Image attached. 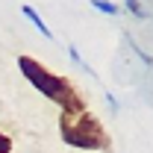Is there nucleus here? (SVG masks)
Masks as SVG:
<instances>
[{"instance_id": "nucleus-7", "label": "nucleus", "mask_w": 153, "mask_h": 153, "mask_svg": "<svg viewBox=\"0 0 153 153\" xmlns=\"http://www.w3.org/2000/svg\"><path fill=\"white\" fill-rule=\"evenodd\" d=\"M0 153H12V138L6 133H0Z\"/></svg>"}, {"instance_id": "nucleus-2", "label": "nucleus", "mask_w": 153, "mask_h": 153, "mask_svg": "<svg viewBox=\"0 0 153 153\" xmlns=\"http://www.w3.org/2000/svg\"><path fill=\"white\" fill-rule=\"evenodd\" d=\"M59 130H62V141L79 147V150H112V138L103 130V124L97 121L91 112L79 115H62L59 118Z\"/></svg>"}, {"instance_id": "nucleus-4", "label": "nucleus", "mask_w": 153, "mask_h": 153, "mask_svg": "<svg viewBox=\"0 0 153 153\" xmlns=\"http://www.w3.org/2000/svg\"><path fill=\"white\" fill-rule=\"evenodd\" d=\"M91 6H94L97 12H103V15H118V6L115 3H106V0H94Z\"/></svg>"}, {"instance_id": "nucleus-5", "label": "nucleus", "mask_w": 153, "mask_h": 153, "mask_svg": "<svg viewBox=\"0 0 153 153\" xmlns=\"http://www.w3.org/2000/svg\"><path fill=\"white\" fill-rule=\"evenodd\" d=\"M68 53H71V59H74V62H76V65H79V68H82V71H85V74H91V76H94V71H91V68H88V65H85V59L79 56V50H76L74 44H71V47H68Z\"/></svg>"}, {"instance_id": "nucleus-3", "label": "nucleus", "mask_w": 153, "mask_h": 153, "mask_svg": "<svg viewBox=\"0 0 153 153\" xmlns=\"http://www.w3.org/2000/svg\"><path fill=\"white\" fill-rule=\"evenodd\" d=\"M21 12H24V18L30 21V24H33V27H36L38 33H41V36H47V38H53V36H50V27H47V24H44V21L38 18V12H36V9H33V6H27V3H24V6H21Z\"/></svg>"}, {"instance_id": "nucleus-1", "label": "nucleus", "mask_w": 153, "mask_h": 153, "mask_svg": "<svg viewBox=\"0 0 153 153\" xmlns=\"http://www.w3.org/2000/svg\"><path fill=\"white\" fill-rule=\"evenodd\" d=\"M18 68H21V74L27 76L44 97H50L56 106H62V115H79V112H85V100H82L79 91L71 85V79L50 74V71H47L41 62H36L33 56H21L18 59Z\"/></svg>"}, {"instance_id": "nucleus-6", "label": "nucleus", "mask_w": 153, "mask_h": 153, "mask_svg": "<svg viewBox=\"0 0 153 153\" xmlns=\"http://www.w3.org/2000/svg\"><path fill=\"white\" fill-rule=\"evenodd\" d=\"M127 12H133L135 18H147L144 6H141V3H135V0H127Z\"/></svg>"}]
</instances>
